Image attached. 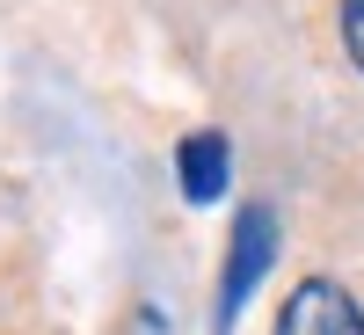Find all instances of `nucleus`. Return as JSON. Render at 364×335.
<instances>
[{
  "mask_svg": "<svg viewBox=\"0 0 364 335\" xmlns=\"http://www.w3.org/2000/svg\"><path fill=\"white\" fill-rule=\"evenodd\" d=\"M277 211L269 204H240L233 219V240H226V270H219V292H211V335H233L240 307L255 299V285L269 277V262H277Z\"/></svg>",
  "mask_w": 364,
  "mask_h": 335,
  "instance_id": "obj_1",
  "label": "nucleus"
},
{
  "mask_svg": "<svg viewBox=\"0 0 364 335\" xmlns=\"http://www.w3.org/2000/svg\"><path fill=\"white\" fill-rule=\"evenodd\" d=\"M269 335H364V307L336 285V277H299L277 307Z\"/></svg>",
  "mask_w": 364,
  "mask_h": 335,
  "instance_id": "obj_2",
  "label": "nucleus"
},
{
  "mask_svg": "<svg viewBox=\"0 0 364 335\" xmlns=\"http://www.w3.org/2000/svg\"><path fill=\"white\" fill-rule=\"evenodd\" d=\"M175 182H182V197L190 204H219L226 197V182H233V146L226 132H190L175 146Z\"/></svg>",
  "mask_w": 364,
  "mask_h": 335,
  "instance_id": "obj_3",
  "label": "nucleus"
},
{
  "mask_svg": "<svg viewBox=\"0 0 364 335\" xmlns=\"http://www.w3.org/2000/svg\"><path fill=\"white\" fill-rule=\"evenodd\" d=\"M336 22H343V51H350V66L364 73V0H343Z\"/></svg>",
  "mask_w": 364,
  "mask_h": 335,
  "instance_id": "obj_4",
  "label": "nucleus"
}]
</instances>
